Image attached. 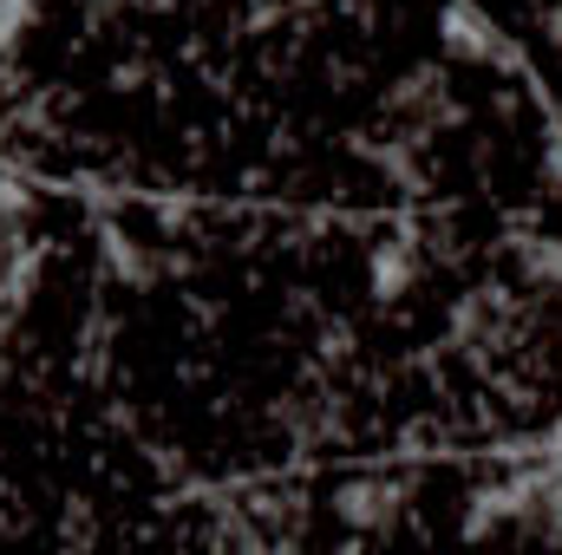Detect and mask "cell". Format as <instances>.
Instances as JSON below:
<instances>
[{
    "instance_id": "cell-6",
    "label": "cell",
    "mask_w": 562,
    "mask_h": 555,
    "mask_svg": "<svg viewBox=\"0 0 562 555\" xmlns=\"http://www.w3.org/2000/svg\"><path fill=\"white\" fill-rule=\"evenodd\" d=\"M550 451H557V464H562V431H557V444H550Z\"/></svg>"
},
{
    "instance_id": "cell-2",
    "label": "cell",
    "mask_w": 562,
    "mask_h": 555,
    "mask_svg": "<svg viewBox=\"0 0 562 555\" xmlns=\"http://www.w3.org/2000/svg\"><path fill=\"white\" fill-rule=\"evenodd\" d=\"M413 281H419V256H413L406 242H386V249L373 256V294H380V301H400Z\"/></svg>"
},
{
    "instance_id": "cell-1",
    "label": "cell",
    "mask_w": 562,
    "mask_h": 555,
    "mask_svg": "<svg viewBox=\"0 0 562 555\" xmlns=\"http://www.w3.org/2000/svg\"><path fill=\"white\" fill-rule=\"evenodd\" d=\"M445 53H458V59H497L504 53V39H497V26L477 13V7H445Z\"/></svg>"
},
{
    "instance_id": "cell-3",
    "label": "cell",
    "mask_w": 562,
    "mask_h": 555,
    "mask_svg": "<svg viewBox=\"0 0 562 555\" xmlns=\"http://www.w3.org/2000/svg\"><path fill=\"white\" fill-rule=\"evenodd\" d=\"M334 510H340V517H347L353 530H373V523H386V510H393V503H386L380 490L353 484V490H340V503H334Z\"/></svg>"
},
{
    "instance_id": "cell-5",
    "label": "cell",
    "mask_w": 562,
    "mask_h": 555,
    "mask_svg": "<svg viewBox=\"0 0 562 555\" xmlns=\"http://www.w3.org/2000/svg\"><path fill=\"white\" fill-rule=\"evenodd\" d=\"M26 26H33V0H0V53H7V46H20V39H26Z\"/></svg>"
},
{
    "instance_id": "cell-4",
    "label": "cell",
    "mask_w": 562,
    "mask_h": 555,
    "mask_svg": "<svg viewBox=\"0 0 562 555\" xmlns=\"http://www.w3.org/2000/svg\"><path fill=\"white\" fill-rule=\"evenodd\" d=\"M524 269L543 281V287H562V242H530L524 249Z\"/></svg>"
}]
</instances>
